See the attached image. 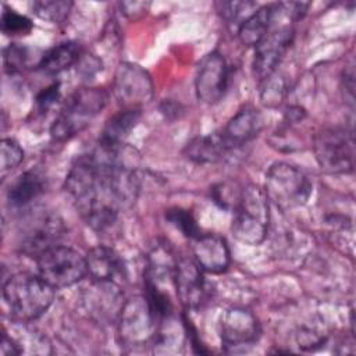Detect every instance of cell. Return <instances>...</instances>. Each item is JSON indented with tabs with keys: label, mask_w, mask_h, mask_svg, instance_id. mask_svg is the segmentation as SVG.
<instances>
[{
	"label": "cell",
	"mask_w": 356,
	"mask_h": 356,
	"mask_svg": "<svg viewBox=\"0 0 356 356\" xmlns=\"http://www.w3.org/2000/svg\"><path fill=\"white\" fill-rule=\"evenodd\" d=\"M0 22H1L3 33L8 35V36L28 35L33 28V22L28 17L17 13L15 10L10 8L6 4L3 6Z\"/></svg>",
	"instance_id": "obj_27"
},
{
	"label": "cell",
	"mask_w": 356,
	"mask_h": 356,
	"mask_svg": "<svg viewBox=\"0 0 356 356\" xmlns=\"http://www.w3.org/2000/svg\"><path fill=\"white\" fill-rule=\"evenodd\" d=\"M36 264L39 275L54 289L71 286L86 275L85 257L64 245L43 252L36 259Z\"/></svg>",
	"instance_id": "obj_7"
},
{
	"label": "cell",
	"mask_w": 356,
	"mask_h": 356,
	"mask_svg": "<svg viewBox=\"0 0 356 356\" xmlns=\"http://www.w3.org/2000/svg\"><path fill=\"white\" fill-rule=\"evenodd\" d=\"M65 231V224L57 213L39 211L26 221L22 229L19 252L36 260L43 252L60 245Z\"/></svg>",
	"instance_id": "obj_8"
},
{
	"label": "cell",
	"mask_w": 356,
	"mask_h": 356,
	"mask_svg": "<svg viewBox=\"0 0 356 356\" xmlns=\"http://www.w3.org/2000/svg\"><path fill=\"white\" fill-rule=\"evenodd\" d=\"M108 93L99 86H82L64 102L50 127L54 140L63 142L82 132L92 120L106 107Z\"/></svg>",
	"instance_id": "obj_2"
},
{
	"label": "cell",
	"mask_w": 356,
	"mask_h": 356,
	"mask_svg": "<svg viewBox=\"0 0 356 356\" xmlns=\"http://www.w3.org/2000/svg\"><path fill=\"white\" fill-rule=\"evenodd\" d=\"M165 220L174 225L177 229L182 232L189 239H195L200 235V228L196 222V218L193 217L192 211L184 207H171L165 210Z\"/></svg>",
	"instance_id": "obj_26"
},
{
	"label": "cell",
	"mask_w": 356,
	"mask_h": 356,
	"mask_svg": "<svg viewBox=\"0 0 356 356\" xmlns=\"http://www.w3.org/2000/svg\"><path fill=\"white\" fill-rule=\"evenodd\" d=\"M0 355L1 356H17V355H21V350H19L15 339L7 331H3V334H1Z\"/></svg>",
	"instance_id": "obj_34"
},
{
	"label": "cell",
	"mask_w": 356,
	"mask_h": 356,
	"mask_svg": "<svg viewBox=\"0 0 356 356\" xmlns=\"http://www.w3.org/2000/svg\"><path fill=\"white\" fill-rule=\"evenodd\" d=\"M24 160V150L19 143L11 138H4L0 145V170L6 175L13 168L18 167Z\"/></svg>",
	"instance_id": "obj_30"
},
{
	"label": "cell",
	"mask_w": 356,
	"mask_h": 356,
	"mask_svg": "<svg viewBox=\"0 0 356 356\" xmlns=\"http://www.w3.org/2000/svg\"><path fill=\"white\" fill-rule=\"evenodd\" d=\"M313 152L327 174H349L355 167V138L352 128L328 127L313 138Z\"/></svg>",
	"instance_id": "obj_5"
},
{
	"label": "cell",
	"mask_w": 356,
	"mask_h": 356,
	"mask_svg": "<svg viewBox=\"0 0 356 356\" xmlns=\"http://www.w3.org/2000/svg\"><path fill=\"white\" fill-rule=\"evenodd\" d=\"M76 74L85 79V81H92L100 71H102V60L97 58L93 54L82 53L79 60L75 64Z\"/></svg>",
	"instance_id": "obj_31"
},
{
	"label": "cell",
	"mask_w": 356,
	"mask_h": 356,
	"mask_svg": "<svg viewBox=\"0 0 356 356\" xmlns=\"http://www.w3.org/2000/svg\"><path fill=\"white\" fill-rule=\"evenodd\" d=\"M203 270L195 259H181L174 268V288L181 305L186 310L197 309L206 296Z\"/></svg>",
	"instance_id": "obj_14"
},
{
	"label": "cell",
	"mask_w": 356,
	"mask_h": 356,
	"mask_svg": "<svg viewBox=\"0 0 356 356\" xmlns=\"http://www.w3.org/2000/svg\"><path fill=\"white\" fill-rule=\"evenodd\" d=\"M305 118H306V110L302 106L292 104V106L286 107L284 111V122L286 125L302 122Z\"/></svg>",
	"instance_id": "obj_35"
},
{
	"label": "cell",
	"mask_w": 356,
	"mask_h": 356,
	"mask_svg": "<svg viewBox=\"0 0 356 356\" xmlns=\"http://www.w3.org/2000/svg\"><path fill=\"white\" fill-rule=\"evenodd\" d=\"M231 232L236 241L256 246L264 242L270 224V202L264 189L248 185L232 210Z\"/></svg>",
	"instance_id": "obj_3"
},
{
	"label": "cell",
	"mask_w": 356,
	"mask_h": 356,
	"mask_svg": "<svg viewBox=\"0 0 356 356\" xmlns=\"http://www.w3.org/2000/svg\"><path fill=\"white\" fill-rule=\"evenodd\" d=\"M140 115L142 108H121L106 121L100 132L99 143L107 146L124 145L125 138L136 127Z\"/></svg>",
	"instance_id": "obj_21"
},
{
	"label": "cell",
	"mask_w": 356,
	"mask_h": 356,
	"mask_svg": "<svg viewBox=\"0 0 356 356\" xmlns=\"http://www.w3.org/2000/svg\"><path fill=\"white\" fill-rule=\"evenodd\" d=\"M264 120L261 113L253 106H243L220 131L228 150L239 147L259 135Z\"/></svg>",
	"instance_id": "obj_16"
},
{
	"label": "cell",
	"mask_w": 356,
	"mask_h": 356,
	"mask_svg": "<svg viewBox=\"0 0 356 356\" xmlns=\"http://www.w3.org/2000/svg\"><path fill=\"white\" fill-rule=\"evenodd\" d=\"M82 53L83 51L78 42L65 40L44 51L43 56H40L36 67L49 75L60 74L75 65Z\"/></svg>",
	"instance_id": "obj_19"
},
{
	"label": "cell",
	"mask_w": 356,
	"mask_h": 356,
	"mask_svg": "<svg viewBox=\"0 0 356 356\" xmlns=\"http://www.w3.org/2000/svg\"><path fill=\"white\" fill-rule=\"evenodd\" d=\"M159 324L146 296H131L124 302L117 318L118 338L122 345L131 348L147 345L154 339Z\"/></svg>",
	"instance_id": "obj_6"
},
{
	"label": "cell",
	"mask_w": 356,
	"mask_h": 356,
	"mask_svg": "<svg viewBox=\"0 0 356 356\" xmlns=\"http://www.w3.org/2000/svg\"><path fill=\"white\" fill-rule=\"evenodd\" d=\"M160 111L165 115V118H170V120H172V118H177V117H179V113L182 111V108H181V106L178 104V103H174V102H163L161 103V106H160Z\"/></svg>",
	"instance_id": "obj_36"
},
{
	"label": "cell",
	"mask_w": 356,
	"mask_h": 356,
	"mask_svg": "<svg viewBox=\"0 0 356 356\" xmlns=\"http://www.w3.org/2000/svg\"><path fill=\"white\" fill-rule=\"evenodd\" d=\"M113 93L121 108H142L153 99V82L140 65L121 63L114 74Z\"/></svg>",
	"instance_id": "obj_9"
},
{
	"label": "cell",
	"mask_w": 356,
	"mask_h": 356,
	"mask_svg": "<svg viewBox=\"0 0 356 356\" xmlns=\"http://www.w3.org/2000/svg\"><path fill=\"white\" fill-rule=\"evenodd\" d=\"M31 60V53L26 46L18 44V43H10L3 50V64L7 72L17 74L22 72L28 65Z\"/></svg>",
	"instance_id": "obj_28"
},
{
	"label": "cell",
	"mask_w": 356,
	"mask_h": 356,
	"mask_svg": "<svg viewBox=\"0 0 356 356\" xmlns=\"http://www.w3.org/2000/svg\"><path fill=\"white\" fill-rule=\"evenodd\" d=\"M150 7L149 1H121L120 10L128 19H139Z\"/></svg>",
	"instance_id": "obj_33"
},
{
	"label": "cell",
	"mask_w": 356,
	"mask_h": 356,
	"mask_svg": "<svg viewBox=\"0 0 356 356\" xmlns=\"http://www.w3.org/2000/svg\"><path fill=\"white\" fill-rule=\"evenodd\" d=\"M31 8L39 18L53 24H60L70 15L72 3L67 0H39L31 3Z\"/></svg>",
	"instance_id": "obj_25"
},
{
	"label": "cell",
	"mask_w": 356,
	"mask_h": 356,
	"mask_svg": "<svg viewBox=\"0 0 356 356\" xmlns=\"http://www.w3.org/2000/svg\"><path fill=\"white\" fill-rule=\"evenodd\" d=\"M193 259L204 273L220 274L231 261V253L224 236L218 234H200L193 239Z\"/></svg>",
	"instance_id": "obj_15"
},
{
	"label": "cell",
	"mask_w": 356,
	"mask_h": 356,
	"mask_svg": "<svg viewBox=\"0 0 356 356\" xmlns=\"http://www.w3.org/2000/svg\"><path fill=\"white\" fill-rule=\"evenodd\" d=\"M82 306L97 323H117L124 305V293L117 282L95 281L82 292Z\"/></svg>",
	"instance_id": "obj_11"
},
{
	"label": "cell",
	"mask_w": 356,
	"mask_h": 356,
	"mask_svg": "<svg viewBox=\"0 0 356 356\" xmlns=\"http://www.w3.org/2000/svg\"><path fill=\"white\" fill-rule=\"evenodd\" d=\"M86 274L95 281L117 282L125 278V264L121 256L106 245L92 248L86 256Z\"/></svg>",
	"instance_id": "obj_17"
},
{
	"label": "cell",
	"mask_w": 356,
	"mask_h": 356,
	"mask_svg": "<svg viewBox=\"0 0 356 356\" xmlns=\"http://www.w3.org/2000/svg\"><path fill=\"white\" fill-rule=\"evenodd\" d=\"M228 152L221 134L213 132L193 138L184 149V156L197 164H211L220 161Z\"/></svg>",
	"instance_id": "obj_22"
},
{
	"label": "cell",
	"mask_w": 356,
	"mask_h": 356,
	"mask_svg": "<svg viewBox=\"0 0 356 356\" xmlns=\"http://www.w3.org/2000/svg\"><path fill=\"white\" fill-rule=\"evenodd\" d=\"M61 96V89H60V82H53L51 85L43 88L35 99L36 107L40 113H46L50 107H53Z\"/></svg>",
	"instance_id": "obj_32"
},
{
	"label": "cell",
	"mask_w": 356,
	"mask_h": 356,
	"mask_svg": "<svg viewBox=\"0 0 356 356\" xmlns=\"http://www.w3.org/2000/svg\"><path fill=\"white\" fill-rule=\"evenodd\" d=\"M275 18L277 4L257 7V10L236 31L241 43L245 46H256L273 28Z\"/></svg>",
	"instance_id": "obj_20"
},
{
	"label": "cell",
	"mask_w": 356,
	"mask_h": 356,
	"mask_svg": "<svg viewBox=\"0 0 356 356\" xmlns=\"http://www.w3.org/2000/svg\"><path fill=\"white\" fill-rule=\"evenodd\" d=\"M46 177L39 170H28L17 177L7 191V200L14 209H24L46 191Z\"/></svg>",
	"instance_id": "obj_18"
},
{
	"label": "cell",
	"mask_w": 356,
	"mask_h": 356,
	"mask_svg": "<svg viewBox=\"0 0 356 356\" xmlns=\"http://www.w3.org/2000/svg\"><path fill=\"white\" fill-rule=\"evenodd\" d=\"M3 300L17 323H29L43 316L54 300V288L40 275L17 273L3 285Z\"/></svg>",
	"instance_id": "obj_1"
},
{
	"label": "cell",
	"mask_w": 356,
	"mask_h": 356,
	"mask_svg": "<svg viewBox=\"0 0 356 356\" xmlns=\"http://www.w3.org/2000/svg\"><path fill=\"white\" fill-rule=\"evenodd\" d=\"M228 64L220 51H211L203 57L199 64L195 90L202 103L216 104L218 103L228 88Z\"/></svg>",
	"instance_id": "obj_12"
},
{
	"label": "cell",
	"mask_w": 356,
	"mask_h": 356,
	"mask_svg": "<svg viewBox=\"0 0 356 356\" xmlns=\"http://www.w3.org/2000/svg\"><path fill=\"white\" fill-rule=\"evenodd\" d=\"M218 10L227 25L236 33L238 28L257 10L254 1H222Z\"/></svg>",
	"instance_id": "obj_24"
},
{
	"label": "cell",
	"mask_w": 356,
	"mask_h": 356,
	"mask_svg": "<svg viewBox=\"0 0 356 356\" xmlns=\"http://www.w3.org/2000/svg\"><path fill=\"white\" fill-rule=\"evenodd\" d=\"M220 335L227 348L249 346L259 339L260 324L250 310L245 307H231L221 316Z\"/></svg>",
	"instance_id": "obj_13"
},
{
	"label": "cell",
	"mask_w": 356,
	"mask_h": 356,
	"mask_svg": "<svg viewBox=\"0 0 356 356\" xmlns=\"http://www.w3.org/2000/svg\"><path fill=\"white\" fill-rule=\"evenodd\" d=\"M241 186H238L236 184H229V182H221L214 185L210 189V195L214 203H217L221 209L224 210H234V207L236 206V203L239 202L241 193H242Z\"/></svg>",
	"instance_id": "obj_29"
},
{
	"label": "cell",
	"mask_w": 356,
	"mask_h": 356,
	"mask_svg": "<svg viewBox=\"0 0 356 356\" xmlns=\"http://www.w3.org/2000/svg\"><path fill=\"white\" fill-rule=\"evenodd\" d=\"M293 26L292 24L275 22L267 35L254 46L253 57V74L259 82H263L274 71H277L289 46L293 42Z\"/></svg>",
	"instance_id": "obj_10"
},
{
	"label": "cell",
	"mask_w": 356,
	"mask_h": 356,
	"mask_svg": "<svg viewBox=\"0 0 356 356\" xmlns=\"http://www.w3.org/2000/svg\"><path fill=\"white\" fill-rule=\"evenodd\" d=\"M312 189L313 184L307 174L293 164L278 161L266 172L267 199L282 211L303 206L309 200Z\"/></svg>",
	"instance_id": "obj_4"
},
{
	"label": "cell",
	"mask_w": 356,
	"mask_h": 356,
	"mask_svg": "<svg viewBox=\"0 0 356 356\" xmlns=\"http://www.w3.org/2000/svg\"><path fill=\"white\" fill-rule=\"evenodd\" d=\"M289 92V83L278 71H274L268 78L261 82V92L260 99L261 103L267 107H277L282 103Z\"/></svg>",
	"instance_id": "obj_23"
}]
</instances>
